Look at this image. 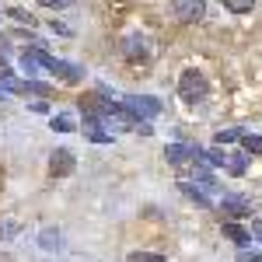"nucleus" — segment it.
I'll return each instance as SVG.
<instances>
[{
  "label": "nucleus",
  "mask_w": 262,
  "mask_h": 262,
  "mask_svg": "<svg viewBox=\"0 0 262 262\" xmlns=\"http://www.w3.org/2000/svg\"><path fill=\"white\" fill-rule=\"evenodd\" d=\"M245 164H248V154H234V158H227V168H231V175H242L245 171Z\"/></svg>",
  "instance_id": "412c9836"
},
{
  "label": "nucleus",
  "mask_w": 262,
  "mask_h": 262,
  "mask_svg": "<svg viewBox=\"0 0 262 262\" xmlns=\"http://www.w3.org/2000/svg\"><path fill=\"white\" fill-rule=\"evenodd\" d=\"M213 140L221 143H234V140H242V129H238V126H231V129H217V137H213Z\"/></svg>",
  "instance_id": "6ab92c4d"
},
{
  "label": "nucleus",
  "mask_w": 262,
  "mask_h": 262,
  "mask_svg": "<svg viewBox=\"0 0 262 262\" xmlns=\"http://www.w3.org/2000/svg\"><path fill=\"white\" fill-rule=\"evenodd\" d=\"M171 11L182 25H192L206 14V0H171Z\"/></svg>",
  "instance_id": "39448f33"
},
{
  "label": "nucleus",
  "mask_w": 262,
  "mask_h": 262,
  "mask_svg": "<svg viewBox=\"0 0 262 262\" xmlns=\"http://www.w3.org/2000/svg\"><path fill=\"white\" fill-rule=\"evenodd\" d=\"M39 4H46V7H67V4H74V0H39Z\"/></svg>",
  "instance_id": "bb28decb"
},
{
  "label": "nucleus",
  "mask_w": 262,
  "mask_h": 262,
  "mask_svg": "<svg viewBox=\"0 0 262 262\" xmlns=\"http://www.w3.org/2000/svg\"><path fill=\"white\" fill-rule=\"evenodd\" d=\"M179 189H182V196H189V200L196 203V206H203V210L210 206V192H206L203 185H192V182H182Z\"/></svg>",
  "instance_id": "4468645a"
},
{
  "label": "nucleus",
  "mask_w": 262,
  "mask_h": 262,
  "mask_svg": "<svg viewBox=\"0 0 262 262\" xmlns=\"http://www.w3.org/2000/svg\"><path fill=\"white\" fill-rule=\"evenodd\" d=\"M101 122L112 126V129H137V122H140V119H137L126 105H108L105 116H101Z\"/></svg>",
  "instance_id": "20e7f679"
},
{
  "label": "nucleus",
  "mask_w": 262,
  "mask_h": 262,
  "mask_svg": "<svg viewBox=\"0 0 262 262\" xmlns=\"http://www.w3.org/2000/svg\"><path fill=\"white\" fill-rule=\"evenodd\" d=\"M221 206H224L227 217H248V213H252V203L245 200V196H231V192L221 196Z\"/></svg>",
  "instance_id": "1a4fd4ad"
},
{
  "label": "nucleus",
  "mask_w": 262,
  "mask_h": 262,
  "mask_svg": "<svg viewBox=\"0 0 262 262\" xmlns=\"http://www.w3.org/2000/svg\"><path fill=\"white\" fill-rule=\"evenodd\" d=\"M122 105H126V108H129V112H133V116H137V119H154V116H161V101L158 98H150V95H126V101H122Z\"/></svg>",
  "instance_id": "7ed1b4c3"
},
{
  "label": "nucleus",
  "mask_w": 262,
  "mask_h": 262,
  "mask_svg": "<svg viewBox=\"0 0 262 262\" xmlns=\"http://www.w3.org/2000/svg\"><path fill=\"white\" fill-rule=\"evenodd\" d=\"M39 245L46 248V252H60V248H63V238H60V231H56V227H46V231L39 234Z\"/></svg>",
  "instance_id": "dca6fc26"
},
{
  "label": "nucleus",
  "mask_w": 262,
  "mask_h": 262,
  "mask_svg": "<svg viewBox=\"0 0 262 262\" xmlns=\"http://www.w3.org/2000/svg\"><path fill=\"white\" fill-rule=\"evenodd\" d=\"M18 231H21V227H18L14 221H4V224H0V238H4V242H11V238H18Z\"/></svg>",
  "instance_id": "4be33fe9"
},
{
  "label": "nucleus",
  "mask_w": 262,
  "mask_h": 262,
  "mask_svg": "<svg viewBox=\"0 0 262 262\" xmlns=\"http://www.w3.org/2000/svg\"><path fill=\"white\" fill-rule=\"evenodd\" d=\"M49 74L60 77V81H67V84H81L84 81V67H74V63L56 60V56H53V63H49Z\"/></svg>",
  "instance_id": "6e6552de"
},
{
  "label": "nucleus",
  "mask_w": 262,
  "mask_h": 262,
  "mask_svg": "<svg viewBox=\"0 0 262 262\" xmlns=\"http://www.w3.org/2000/svg\"><path fill=\"white\" fill-rule=\"evenodd\" d=\"M0 98H7V91H4V84H0Z\"/></svg>",
  "instance_id": "cd10ccee"
},
{
  "label": "nucleus",
  "mask_w": 262,
  "mask_h": 262,
  "mask_svg": "<svg viewBox=\"0 0 262 262\" xmlns=\"http://www.w3.org/2000/svg\"><path fill=\"white\" fill-rule=\"evenodd\" d=\"M224 238H231V242H234V245H242V248H245L252 234L245 231L242 224H234V221H224Z\"/></svg>",
  "instance_id": "2eb2a0df"
},
{
  "label": "nucleus",
  "mask_w": 262,
  "mask_h": 262,
  "mask_svg": "<svg viewBox=\"0 0 262 262\" xmlns=\"http://www.w3.org/2000/svg\"><path fill=\"white\" fill-rule=\"evenodd\" d=\"M74 154L67 150V147H56L53 150V158H49V171H53V179H67L70 171H74Z\"/></svg>",
  "instance_id": "0eeeda50"
},
{
  "label": "nucleus",
  "mask_w": 262,
  "mask_h": 262,
  "mask_svg": "<svg viewBox=\"0 0 262 262\" xmlns=\"http://www.w3.org/2000/svg\"><path fill=\"white\" fill-rule=\"evenodd\" d=\"M196 158H200V164H206V168H224V164H227V154L217 150V147H196Z\"/></svg>",
  "instance_id": "f8f14e48"
},
{
  "label": "nucleus",
  "mask_w": 262,
  "mask_h": 262,
  "mask_svg": "<svg viewBox=\"0 0 262 262\" xmlns=\"http://www.w3.org/2000/svg\"><path fill=\"white\" fill-rule=\"evenodd\" d=\"M224 7L234 11V14H248V11L255 7V0H224Z\"/></svg>",
  "instance_id": "aec40b11"
},
{
  "label": "nucleus",
  "mask_w": 262,
  "mask_h": 262,
  "mask_svg": "<svg viewBox=\"0 0 262 262\" xmlns=\"http://www.w3.org/2000/svg\"><path fill=\"white\" fill-rule=\"evenodd\" d=\"M4 91H11V95H49V84L18 81V77H11V74H4Z\"/></svg>",
  "instance_id": "423d86ee"
},
{
  "label": "nucleus",
  "mask_w": 262,
  "mask_h": 262,
  "mask_svg": "<svg viewBox=\"0 0 262 262\" xmlns=\"http://www.w3.org/2000/svg\"><path fill=\"white\" fill-rule=\"evenodd\" d=\"M179 95L185 105H200V101H206V95H210V88H206V77H203L200 70H185L179 81Z\"/></svg>",
  "instance_id": "f257e3e1"
},
{
  "label": "nucleus",
  "mask_w": 262,
  "mask_h": 262,
  "mask_svg": "<svg viewBox=\"0 0 262 262\" xmlns=\"http://www.w3.org/2000/svg\"><path fill=\"white\" fill-rule=\"evenodd\" d=\"M242 147H245L248 158H252V154H262V137L259 133H242Z\"/></svg>",
  "instance_id": "a211bd4d"
},
{
  "label": "nucleus",
  "mask_w": 262,
  "mask_h": 262,
  "mask_svg": "<svg viewBox=\"0 0 262 262\" xmlns=\"http://www.w3.org/2000/svg\"><path fill=\"white\" fill-rule=\"evenodd\" d=\"M11 18H18V21H28V25H32V14H28V11H21V7H11Z\"/></svg>",
  "instance_id": "393cba45"
},
{
  "label": "nucleus",
  "mask_w": 262,
  "mask_h": 262,
  "mask_svg": "<svg viewBox=\"0 0 262 262\" xmlns=\"http://www.w3.org/2000/svg\"><path fill=\"white\" fill-rule=\"evenodd\" d=\"M238 262H262V252H255V248H242V252H238Z\"/></svg>",
  "instance_id": "b1692460"
},
{
  "label": "nucleus",
  "mask_w": 262,
  "mask_h": 262,
  "mask_svg": "<svg viewBox=\"0 0 262 262\" xmlns=\"http://www.w3.org/2000/svg\"><path fill=\"white\" fill-rule=\"evenodd\" d=\"M21 63H25V70H28V74H35V70H49L53 56H49V53H42V49H25V53H21Z\"/></svg>",
  "instance_id": "9d476101"
},
{
  "label": "nucleus",
  "mask_w": 262,
  "mask_h": 262,
  "mask_svg": "<svg viewBox=\"0 0 262 262\" xmlns=\"http://www.w3.org/2000/svg\"><path fill=\"white\" fill-rule=\"evenodd\" d=\"M248 234H252V238L262 245V221H252V231H248Z\"/></svg>",
  "instance_id": "a878e982"
},
{
  "label": "nucleus",
  "mask_w": 262,
  "mask_h": 262,
  "mask_svg": "<svg viewBox=\"0 0 262 262\" xmlns=\"http://www.w3.org/2000/svg\"><path fill=\"white\" fill-rule=\"evenodd\" d=\"M129 262H164V255H158V252H133Z\"/></svg>",
  "instance_id": "5701e85b"
},
{
  "label": "nucleus",
  "mask_w": 262,
  "mask_h": 262,
  "mask_svg": "<svg viewBox=\"0 0 262 262\" xmlns=\"http://www.w3.org/2000/svg\"><path fill=\"white\" fill-rule=\"evenodd\" d=\"M84 137L95 143H112V133L101 129V119L98 116H88V112H84Z\"/></svg>",
  "instance_id": "9b49d317"
},
{
  "label": "nucleus",
  "mask_w": 262,
  "mask_h": 262,
  "mask_svg": "<svg viewBox=\"0 0 262 262\" xmlns=\"http://www.w3.org/2000/svg\"><path fill=\"white\" fill-rule=\"evenodd\" d=\"M164 158H168V164L175 168V171H182V175H189L192 168H196V147H189V143H168L164 147Z\"/></svg>",
  "instance_id": "f03ea898"
},
{
  "label": "nucleus",
  "mask_w": 262,
  "mask_h": 262,
  "mask_svg": "<svg viewBox=\"0 0 262 262\" xmlns=\"http://www.w3.org/2000/svg\"><path fill=\"white\" fill-rule=\"evenodd\" d=\"M122 56H126V60H143V56H147V42H143L140 35H126V39H122Z\"/></svg>",
  "instance_id": "ddd939ff"
},
{
  "label": "nucleus",
  "mask_w": 262,
  "mask_h": 262,
  "mask_svg": "<svg viewBox=\"0 0 262 262\" xmlns=\"http://www.w3.org/2000/svg\"><path fill=\"white\" fill-rule=\"evenodd\" d=\"M56 133H74L77 129V122H74V116L70 112H60V116H53V122H49Z\"/></svg>",
  "instance_id": "f3484780"
}]
</instances>
